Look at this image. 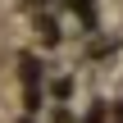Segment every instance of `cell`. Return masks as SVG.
Wrapping results in <instances>:
<instances>
[{
  "instance_id": "cell-1",
  "label": "cell",
  "mask_w": 123,
  "mask_h": 123,
  "mask_svg": "<svg viewBox=\"0 0 123 123\" xmlns=\"http://www.w3.org/2000/svg\"><path fill=\"white\" fill-rule=\"evenodd\" d=\"M87 123H105V110H100V105H96V110H91V114H87Z\"/></svg>"
}]
</instances>
